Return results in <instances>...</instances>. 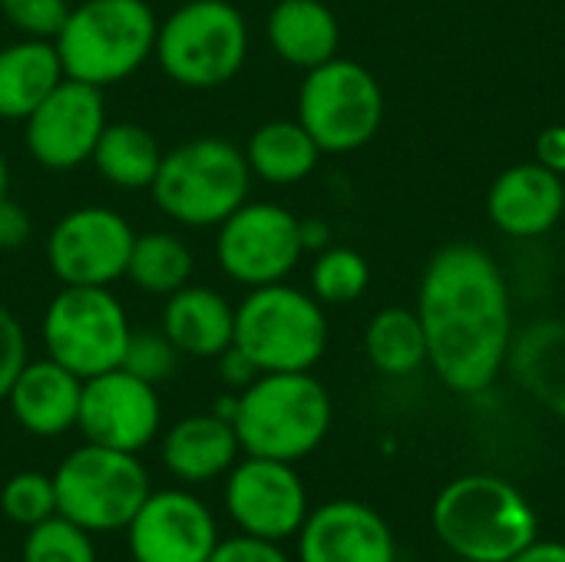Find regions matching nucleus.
<instances>
[{
    "mask_svg": "<svg viewBox=\"0 0 565 562\" xmlns=\"http://www.w3.org/2000/svg\"><path fill=\"white\" fill-rule=\"evenodd\" d=\"M417 318L427 361L457 394H483L513 348L510 288L500 265L470 242L440 248L420 282Z\"/></svg>",
    "mask_w": 565,
    "mask_h": 562,
    "instance_id": "nucleus-1",
    "label": "nucleus"
},
{
    "mask_svg": "<svg viewBox=\"0 0 565 562\" xmlns=\"http://www.w3.org/2000/svg\"><path fill=\"white\" fill-rule=\"evenodd\" d=\"M437 540L463 562H510L540 540V520L523 490L493 474L450 480L430 510Z\"/></svg>",
    "mask_w": 565,
    "mask_h": 562,
    "instance_id": "nucleus-2",
    "label": "nucleus"
},
{
    "mask_svg": "<svg viewBox=\"0 0 565 562\" xmlns=\"http://www.w3.org/2000/svg\"><path fill=\"white\" fill-rule=\"evenodd\" d=\"M331 417V394L311 371H271L238 391L232 427L242 454L298 464L324 444Z\"/></svg>",
    "mask_w": 565,
    "mask_h": 562,
    "instance_id": "nucleus-3",
    "label": "nucleus"
},
{
    "mask_svg": "<svg viewBox=\"0 0 565 562\" xmlns=\"http://www.w3.org/2000/svg\"><path fill=\"white\" fill-rule=\"evenodd\" d=\"M252 169L245 152L222 136H195L162 152L149 185L162 215L185 229H212L248 202Z\"/></svg>",
    "mask_w": 565,
    "mask_h": 562,
    "instance_id": "nucleus-4",
    "label": "nucleus"
},
{
    "mask_svg": "<svg viewBox=\"0 0 565 562\" xmlns=\"http://www.w3.org/2000/svg\"><path fill=\"white\" fill-rule=\"evenodd\" d=\"M159 20L146 0H83L53 36L63 73L89 86L132 76L156 50Z\"/></svg>",
    "mask_w": 565,
    "mask_h": 562,
    "instance_id": "nucleus-5",
    "label": "nucleus"
},
{
    "mask_svg": "<svg viewBox=\"0 0 565 562\" xmlns=\"http://www.w3.org/2000/svg\"><path fill=\"white\" fill-rule=\"evenodd\" d=\"M152 56L172 83L218 89L245 66L248 23L228 0H185L159 23Z\"/></svg>",
    "mask_w": 565,
    "mask_h": 562,
    "instance_id": "nucleus-6",
    "label": "nucleus"
},
{
    "mask_svg": "<svg viewBox=\"0 0 565 562\" xmlns=\"http://www.w3.org/2000/svg\"><path fill=\"white\" fill-rule=\"evenodd\" d=\"M235 348L262 374L311 371L328 351V318L315 295L285 282L252 288L235 308Z\"/></svg>",
    "mask_w": 565,
    "mask_h": 562,
    "instance_id": "nucleus-7",
    "label": "nucleus"
},
{
    "mask_svg": "<svg viewBox=\"0 0 565 562\" xmlns=\"http://www.w3.org/2000/svg\"><path fill=\"white\" fill-rule=\"evenodd\" d=\"M56 513L86 533H116L132 523L149 497V474L136 454L83 444L53 474Z\"/></svg>",
    "mask_w": 565,
    "mask_h": 562,
    "instance_id": "nucleus-8",
    "label": "nucleus"
},
{
    "mask_svg": "<svg viewBox=\"0 0 565 562\" xmlns=\"http://www.w3.org/2000/svg\"><path fill=\"white\" fill-rule=\"evenodd\" d=\"M40 335L46 358L86 381L122 364L132 325L109 288L63 285L43 311Z\"/></svg>",
    "mask_w": 565,
    "mask_h": 562,
    "instance_id": "nucleus-9",
    "label": "nucleus"
},
{
    "mask_svg": "<svg viewBox=\"0 0 565 562\" xmlns=\"http://www.w3.org/2000/svg\"><path fill=\"white\" fill-rule=\"evenodd\" d=\"M298 123L321 152H354L384 123V89L367 66L331 56L308 70L298 93Z\"/></svg>",
    "mask_w": 565,
    "mask_h": 562,
    "instance_id": "nucleus-10",
    "label": "nucleus"
},
{
    "mask_svg": "<svg viewBox=\"0 0 565 562\" xmlns=\"http://www.w3.org/2000/svg\"><path fill=\"white\" fill-rule=\"evenodd\" d=\"M301 252V219L278 202H242L225 222H218V268L245 288L285 282Z\"/></svg>",
    "mask_w": 565,
    "mask_h": 562,
    "instance_id": "nucleus-11",
    "label": "nucleus"
},
{
    "mask_svg": "<svg viewBox=\"0 0 565 562\" xmlns=\"http://www.w3.org/2000/svg\"><path fill=\"white\" fill-rule=\"evenodd\" d=\"M136 232L116 209L79 205L46 235V265L60 285L109 288L126 278Z\"/></svg>",
    "mask_w": 565,
    "mask_h": 562,
    "instance_id": "nucleus-12",
    "label": "nucleus"
},
{
    "mask_svg": "<svg viewBox=\"0 0 565 562\" xmlns=\"http://www.w3.org/2000/svg\"><path fill=\"white\" fill-rule=\"evenodd\" d=\"M225 477V510L245 537L271 543L298 537L311 510L305 480L291 464L245 454Z\"/></svg>",
    "mask_w": 565,
    "mask_h": 562,
    "instance_id": "nucleus-13",
    "label": "nucleus"
},
{
    "mask_svg": "<svg viewBox=\"0 0 565 562\" xmlns=\"http://www.w3.org/2000/svg\"><path fill=\"white\" fill-rule=\"evenodd\" d=\"M103 129H106L103 89L66 76L23 119V142L43 169L70 172L93 159Z\"/></svg>",
    "mask_w": 565,
    "mask_h": 562,
    "instance_id": "nucleus-14",
    "label": "nucleus"
},
{
    "mask_svg": "<svg viewBox=\"0 0 565 562\" xmlns=\"http://www.w3.org/2000/svg\"><path fill=\"white\" fill-rule=\"evenodd\" d=\"M76 427L89 444L126 454L146 450L162 427V404L156 384L129 374L126 368L86 378Z\"/></svg>",
    "mask_w": 565,
    "mask_h": 562,
    "instance_id": "nucleus-15",
    "label": "nucleus"
},
{
    "mask_svg": "<svg viewBox=\"0 0 565 562\" xmlns=\"http://www.w3.org/2000/svg\"><path fill=\"white\" fill-rule=\"evenodd\" d=\"M126 537L132 562H209L218 547V523L185 490H149Z\"/></svg>",
    "mask_w": 565,
    "mask_h": 562,
    "instance_id": "nucleus-16",
    "label": "nucleus"
},
{
    "mask_svg": "<svg viewBox=\"0 0 565 562\" xmlns=\"http://www.w3.org/2000/svg\"><path fill=\"white\" fill-rule=\"evenodd\" d=\"M298 562H397L391 523L358 500L311 510L298 530Z\"/></svg>",
    "mask_w": 565,
    "mask_h": 562,
    "instance_id": "nucleus-17",
    "label": "nucleus"
},
{
    "mask_svg": "<svg viewBox=\"0 0 565 562\" xmlns=\"http://www.w3.org/2000/svg\"><path fill=\"white\" fill-rule=\"evenodd\" d=\"M487 212L500 232L516 235V238H536L563 219V176L540 166V162L510 166L493 182L490 199H487Z\"/></svg>",
    "mask_w": 565,
    "mask_h": 562,
    "instance_id": "nucleus-18",
    "label": "nucleus"
},
{
    "mask_svg": "<svg viewBox=\"0 0 565 562\" xmlns=\"http://www.w3.org/2000/svg\"><path fill=\"white\" fill-rule=\"evenodd\" d=\"M83 378L56 364L53 358L26 361L7 391L13 421L33 437H60L76 427Z\"/></svg>",
    "mask_w": 565,
    "mask_h": 562,
    "instance_id": "nucleus-19",
    "label": "nucleus"
},
{
    "mask_svg": "<svg viewBox=\"0 0 565 562\" xmlns=\"http://www.w3.org/2000/svg\"><path fill=\"white\" fill-rule=\"evenodd\" d=\"M242 444L228 421L209 414H189L175 421L162 437V464L182 484H209L225 477L238 464Z\"/></svg>",
    "mask_w": 565,
    "mask_h": 562,
    "instance_id": "nucleus-20",
    "label": "nucleus"
},
{
    "mask_svg": "<svg viewBox=\"0 0 565 562\" xmlns=\"http://www.w3.org/2000/svg\"><path fill=\"white\" fill-rule=\"evenodd\" d=\"M162 331L185 358H218L235 344V308L205 285H182L166 298Z\"/></svg>",
    "mask_w": 565,
    "mask_h": 562,
    "instance_id": "nucleus-21",
    "label": "nucleus"
},
{
    "mask_svg": "<svg viewBox=\"0 0 565 562\" xmlns=\"http://www.w3.org/2000/svg\"><path fill=\"white\" fill-rule=\"evenodd\" d=\"M66 79L56 43L23 36L0 46V119L23 123Z\"/></svg>",
    "mask_w": 565,
    "mask_h": 562,
    "instance_id": "nucleus-22",
    "label": "nucleus"
},
{
    "mask_svg": "<svg viewBox=\"0 0 565 562\" xmlns=\"http://www.w3.org/2000/svg\"><path fill=\"white\" fill-rule=\"evenodd\" d=\"M268 43L288 66L315 70L338 56L341 26L321 0H278L268 13Z\"/></svg>",
    "mask_w": 565,
    "mask_h": 562,
    "instance_id": "nucleus-23",
    "label": "nucleus"
},
{
    "mask_svg": "<svg viewBox=\"0 0 565 562\" xmlns=\"http://www.w3.org/2000/svg\"><path fill=\"white\" fill-rule=\"evenodd\" d=\"M516 381L553 414L565 417V321H536L510 348Z\"/></svg>",
    "mask_w": 565,
    "mask_h": 562,
    "instance_id": "nucleus-24",
    "label": "nucleus"
},
{
    "mask_svg": "<svg viewBox=\"0 0 565 562\" xmlns=\"http://www.w3.org/2000/svg\"><path fill=\"white\" fill-rule=\"evenodd\" d=\"M318 142L308 136L301 123L291 119H271L258 126L245 146V159L252 176L271 182V185H291L315 172L318 166Z\"/></svg>",
    "mask_w": 565,
    "mask_h": 562,
    "instance_id": "nucleus-25",
    "label": "nucleus"
},
{
    "mask_svg": "<svg viewBox=\"0 0 565 562\" xmlns=\"http://www.w3.org/2000/svg\"><path fill=\"white\" fill-rule=\"evenodd\" d=\"M89 162L109 185L139 192V189L152 185L159 162H162V146L146 126L106 123Z\"/></svg>",
    "mask_w": 565,
    "mask_h": 562,
    "instance_id": "nucleus-26",
    "label": "nucleus"
},
{
    "mask_svg": "<svg viewBox=\"0 0 565 562\" xmlns=\"http://www.w3.org/2000/svg\"><path fill=\"white\" fill-rule=\"evenodd\" d=\"M195 272L192 248L175 235V232H142L132 242L126 278L146 291V295H162L169 298L182 285H189Z\"/></svg>",
    "mask_w": 565,
    "mask_h": 562,
    "instance_id": "nucleus-27",
    "label": "nucleus"
},
{
    "mask_svg": "<svg viewBox=\"0 0 565 562\" xmlns=\"http://www.w3.org/2000/svg\"><path fill=\"white\" fill-rule=\"evenodd\" d=\"M364 351L381 374L404 378L427 361V335L417 311L387 308L371 318L364 331Z\"/></svg>",
    "mask_w": 565,
    "mask_h": 562,
    "instance_id": "nucleus-28",
    "label": "nucleus"
},
{
    "mask_svg": "<svg viewBox=\"0 0 565 562\" xmlns=\"http://www.w3.org/2000/svg\"><path fill=\"white\" fill-rule=\"evenodd\" d=\"M371 268L354 248H324L311 268V295L324 305H348L364 295Z\"/></svg>",
    "mask_w": 565,
    "mask_h": 562,
    "instance_id": "nucleus-29",
    "label": "nucleus"
},
{
    "mask_svg": "<svg viewBox=\"0 0 565 562\" xmlns=\"http://www.w3.org/2000/svg\"><path fill=\"white\" fill-rule=\"evenodd\" d=\"M23 562H96L93 533L53 513L50 520L26 530Z\"/></svg>",
    "mask_w": 565,
    "mask_h": 562,
    "instance_id": "nucleus-30",
    "label": "nucleus"
},
{
    "mask_svg": "<svg viewBox=\"0 0 565 562\" xmlns=\"http://www.w3.org/2000/svg\"><path fill=\"white\" fill-rule=\"evenodd\" d=\"M0 510L10 523L30 530L43 520H50L56 513V490H53V477L36 474V470H23L13 474L3 490H0Z\"/></svg>",
    "mask_w": 565,
    "mask_h": 562,
    "instance_id": "nucleus-31",
    "label": "nucleus"
},
{
    "mask_svg": "<svg viewBox=\"0 0 565 562\" xmlns=\"http://www.w3.org/2000/svg\"><path fill=\"white\" fill-rule=\"evenodd\" d=\"M179 351H175V344L166 338V331L159 328V331H132L129 335V341H126V354H122V364L119 368H126L129 374H136V378H142V381H149V384H162V381H169L172 374H175V368H179Z\"/></svg>",
    "mask_w": 565,
    "mask_h": 562,
    "instance_id": "nucleus-32",
    "label": "nucleus"
},
{
    "mask_svg": "<svg viewBox=\"0 0 565 562\" xmlns=\"http://www.w3.org/2000/svg\"><path fill=\"white\" fill-rule=\"evenodd\" d=\"M3 20L33 40H53L70 17L66 0H0Z\"/></svg>",
    "mask_w": 565,
    "mask_h": 562,
    "instance_id": "nucleus-33",
    "label": "nucleus"
},
{
    "mask_svg": "<svg viewBox=\"0 0 565 562\" xmlns=\"http://www.w3.org/2000/svg\"><path fill=\"white\" fill-rule=\"evenodd\" d=\"M26 335L23 325L17 321V315L10 308L0 305V401L7 397L13 378L20 374V368L26 364Z\"/></svg>",
    "mask_w": 565,
    "mask_h": 562,
    "instance_id": "nucleus-34",
    "label": "nucleus"
},
{
    "mask_svg": "<svg viewBox=\"0 0 565 562\" xmlns=\"http://www.w3.org/2000/svg\"><path fill=\"white\" fill-rule=\"evenodd\" d=\"M209 562H291L288 553L281 550V543L271 540H258V537H232V540H218L215 553Z\"/></svg>",
    "mask_w": 565,
    "mask_h": 562,
    "instance_id": "nucleus-35",
    "label": "nucleus"
},
{
    "mask_svg": "<svg viewBox=\"0 0 565 562\" xmlns=\"http://www.w3.org/2000/svg\"><path fill=\"white\" fill-rule=\"evenodd\" d=\"M218 374H222V381H225V388H232V391H245L262 371H258V364L242 351V348H225L222 354H218Z\"/></svg>",
    "mask_w": 565,
    "mask_h": 562,
    "instance_id": "nucleus-36",
    "label": "nucleus"
},
{
    "mask_svg": "<svg viewBox=\"0 0 565 562\" xmlns=\"http://www.w3.org/2000/svg\"><path fill=\"white\" fill-rule=\"evenodd\" d=\"M30 235V215L23 205L3 199L0 202V252H10V248H20Z\"/></svg>",
    "mask_w": 565,
    "mask_h": 562,
    "instance_id": "nucleus-37",
    "label": "nucleus"
},
{
    "mask_svg": "<svg viewBox=\"0 0 565 562\" xmlns=\"http://www.w3.org/2000/svg\"><path fill=\"white\" fill-rule=\"evenodd\" d=\"M536 162L565 176V126H550L536 136Z\"/></svg>",
    "mask_w": 565,
    "mask_h": 562,
    "instance_id": "nucleus-38",
    "label": "nucleus"
},
{
    "mask_svg": "<svg viewBox=\"0 0 565 562\" xmlns=\"http://www.w3.org/2000/svg\"><path fill=\"white\" fill-rule=\"evenodd\" d=\"M510 562H565V543L556 540H536L523 553H516Z\"/></svg>",
    "mask_w": 565,
    "mask_h": 562,
    "instance_id": "nucleus-39",
    "label": "nucleus"
},
{
    "mask_svg": "<svg viewBox=\"0 0 565 562\" xmlns=\"http://www.w3.org/2000/svg\"><path fill=\"white\" fill-rule=\"evenodd\" d=\"M328 238H331V232H328L324 222H315V219L301 222V242H305V248H324Z\"/></svg>",
    "mask_w": 565,
    "mask_h": 562,
    "instance_id": "nucleus-40",
    "label": "nucleus"
},
{
    "mask_svg": "<svg viewBox=\"0 0 565 562\" xmlns=\"http://www.w3.org/2000/svg\"><path fill=\"white\" fill-rule=\"evenodd\" d=\"M212 414L232 424V421H235V414H238V391H235V394H222V397L215 401Z\"/></svg>",
    "mask_w": 565,
    "mask_h": 562,
    "instance_id": "nucleus-41",
    "label": "nucleus"
},
{
    "mask_svg": "<svg viewBox=\"0 0 565 562\" xmlns=\"http://www.w3.org/2000/svg\"><path fill=\"white\" fill-rule=\"evenodd\" d=\"M7 182H10V172H7V159L0 152V202L7 199Z\"/></svg>",
    "mask_w": 565,
    "mask_h": 562,
    "instance_id": "nucleus-42",
    "label": "nucleus"
}]
</instances>
